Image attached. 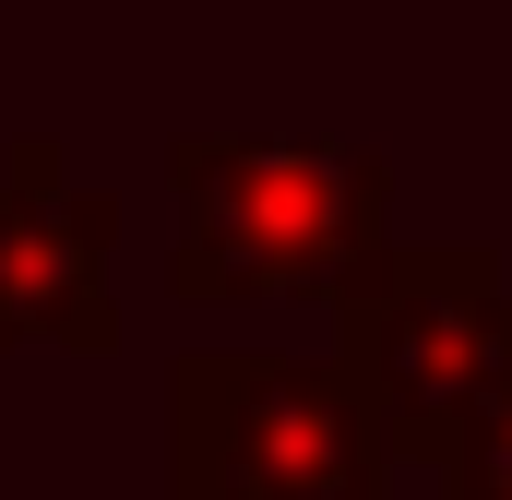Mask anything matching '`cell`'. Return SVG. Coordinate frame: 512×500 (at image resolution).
<instances>
[{
	"label": "cell",
	"instance_id": "obj_1",
	"mask_svg": "<svg viewBox=\"0 0 512 500\" xmlns=\"http://www.w3.org/2000/svg\"><path fill=\"white\" fill-rule=\"evenodd\" d=\"M179 250L167 298H358L393 262V155L310 143V131H179L167 143Z\"/></svg>",
	"mask_w": 512,
	"mask_h": 500
},
{
	"label": "cell",
	"instance_id": "obj_4",
	"mask_svg": "<svg viewBox=\"0 0 512 500\" xmlns=\"http://www.w3.org/2000/svg\"><path fill=\"white\" fill-rule=\"evenodd\" d=\"M120 191L72 179V155L48 131H24L0 155V346H72L108 358L120 346Z\"/></svg>",
	"mask_w": 512,
	"mask_h": 500
},
{
	"label": "cell",
	"instance_id": "obj_2",
	"mask_svg": "<svg viewBox=\"0 0 512 500\" xmlns=\"http://www.w3.org/2000/svg\"><path fill=\"white\" fill-rule=\"evenodd\" d=\"M393 453L346 346H191L167 370V500H393Z\"/></svg>",
	"mask_w": 512,
	"mask_h": 500
},
{
	"label": "cell",
	"instance_id": "obj_3",
	"mask_svg": "<svg viewBox=\"0 0 512 500\" xmlns=\"http://www.w3.org/2000/svg\"><path fill=\"white\" fill-rule=\"evenodd\" d=\"M334 346L370 381L393 453L405 465H453L465 429L501 405L512 381V274L489 239H417L393 250L358 298H334Z\"/></svg>",
	"mask_w": 512,
	"mask_h": 500
},
{
	"label": "cell",
	"instance_id": "obj_5",
	"mask_svg": "<svg viewBox=\"0 0 512 500\" xmlns=\"http://www.w3.org/2000/svg\"><path fill=\"white\" fill-rule=\"evenodd\" d=\"M441 500H512V381H501V405L465 429V453L441 465Z\"/></svg>",
	"mask_w": 512,
	"mask_h": 500
}]
</instances>
